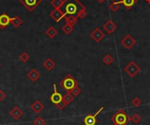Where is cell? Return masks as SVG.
Returning a JSON list of instances; mask_svg holds the SVG:
<instances>
[{"mask_svg": "<svg viewBox=\"0 0 150 125\" xmlns=\"http://www.w3.org/2000/svg\"><path fill=\"white\" fill-rule=\"evenodd\" d=\"M58 33V31L54 27V26H50L47 31H46V35L50 38V39H54Z\"/></svg>", "mask_w": 150, "mask_h": 125, "instance_id": "19", "label": "cell"}, {"mask_svg": "<svg viewBox=\"0 0 150 125\" xmlns=\"http://www.w3.org/2000/svg\"><path fill=\"white\" fill-rule=\"evenodd\" d=\"M62 32L65 34H70L73 32V30H74V26L71 25H69V24H65L62 27Z\"/></svg>", "mask_w": 150, "mask_h": 125, "instance_id": "24", "label": "cell"}, {"mask_svg": "<svg viewBox=\"0 0 150 125\" xmlns=\"http://www.w3.org/2000/svg\"><path fill=\"white\" fill-rule=\"evenodd\" d=\"M6 94L4 90H0V102H3L6 98Z\"/></svg>", "mask_w": 150, "mask_h": 125, "instance_id": "33", "label": "cell"}, {"mask_svg": "<svg viewBox=\"0 0 150 125\" xmlns=\"http://www.w3.org/2000/svg\"><path fill=\"white\" fill-rule=\"evenodd\" d=\"M62 97L63 96L61 95V93H59L58 91H54V93L50 96V101L56 105L62 101Z\"/></svg>", "mask_w": 150, "mask_h": 125, "instance_id": "15", "label": "cell"}, {"mask_svg": "<svg viewBox=\"0 0 150 125\" xmlns=\"http://www.w3.org/2000/svg\"><path fill=\"white\" fill-rule=\"evenodd\" d=\"M142 102L139 97H134L132 100V105H134V107H139L142 105Z\"/></svg>", "mask_w": 150, "mask_h": 125, "instance_id": "31", "label": "cell"}, {"mask_svg": "<svg viewBox=\"0 0 150 125\" xmlns=\"http://www.w3.org/2000/svg\"><path fill=\"white\" fill-rule=\"evenodd\" d=\"M78 85V82L76 81V79L71 74H67L61 81H60V87L66 90L67 92L71 91L76 86Z\"/></svg>", "mask_w": 150, "mask_h": 125, "instance_id": "3", "label": "cell"}, {"mask_svg": "<svg viewBox=\"0 0 150 125\" xmlns=\"http://www.w3.org/2000/svg\"><path fill=\"white\" fill-rule=\"evenodd\" d=\"M145 1H146L149 4H150V0H145Z\"/></svg>", "mask_w": 150, "mask_h": 125, "instance_id": "35", "label": "cell"}, {"mask_svg": "<svg viewBox=\"0 0 150 125\" xmlns=\"http://www.w3.org/2000/svg\"><path fill=\"white\" fill-rule=\"evenodd\" d=\"M27 77H28L33 82H34V81H36L39 80V78L40 77V72H39L37 69L33 68V69H32L30 72L27 73Z\"/></svg>", "mask_w": 150, "mask_h": 125, "instance_id": "14", "label": "cell"}, {"mask_svg": "<svg viewBox=\"0 0 150 125\" xmlns=\"http://www.w3.org/2000/svg\"><path fill=\"white\" fill-rule=\"evenodd\" d=\"M62 8H63V10L62 11L65 13V15L76 16L80 10L86 7L79 0H64V4Z\"/></svg>", "mask_w": 150, "mask_h": 125, "instance_id": "1", "label": "cell"}, {"mask_svg": "<svg viewBox=\"0 0 150 125\" xmlns=\"http://www.w3.org/2000/svg\"><path fill=\"white\" fill-rule=\"evenodd\" d=\"M87 15V12H86V8H83L82 10H80L78 11V13L76 14V17L79 18H84Z\"/></svg>", "mask_w": 150, "mask_h": 125, "instance_id": "30", "label": "cell"}, {"mask_svg": "<svg viewBox=\"0 0 150 125\" xmlns=\"http://www.w3.org/2000/svg\"><path fill=\"white\" fill-rule=\"evenodd\" d=\"M43 67H44L47 71H51V70L55 67V62H54L51 58H47V59L43 62Z\"/></svg>", "mask_w": 150, "mask_h": 125, "instance_id": "16", "label": "cell"}, {"mask_svg": "<svg viewBox=\"0 0 150 125\" xmlns=\"http://www.w3.org/2000/svg\"><path fill=\"white\" fill-rule=\"evenodd\" d=\"M30 108L35 114H40L45 109V105L40 100H36L34 103H32Z\"/></svg>", "mask_w": 150, "mask_h": 125, "instance_id": "11", "label": "cell"}, {"mask_svg": "<svg viewBox=\"0 0 150 125\" xmlns=\"http://www.w3.org/2000/svg\"><path fill=\"white\" fill-rule=\"evenodd\" d=\"M19 60L22 61V62H27L29 60H30V55L27 53H25V52H23L20 55H19Z\"/></svg>", "mask_w": 150, "mask_h": 125, "instance_id": "26", "label": "cell"}, {"mask_svg": "<svg viewBox=\"0 0 150 125\" xmlns=\"http://www.w3.org/2000/svg\"><path fill=\"white\" fill-rule=\"evenodd\" d=\"M55 106H56V107H57V108H58L59 110H62L63 109H65V107L67 106V104H66V103H65V102H64V101L62 100V101L61 103H58V104H56Z\"/></svg>", "mask_w": 150, "mask_h": 125, "instance_id": "32", "label": "cell"}, {"mask_svg": "<svg viewBox=\"0 0 150 125\" xmlns=\"http://www.w3.org/2000/svg\"><path fill=\"white\" fill-rule=\"evenodd\" d=\"M104 110V107H101L95 114H90L83 119V124L85 125H96L97 124V117L98 115Z\"/></svg>", "mask_w": 150, "mask_h": 125, "instance_id": "7", "label": "cell"}, {"mask_svg": "<svg viewBox=\"0 0 150 125\" xmlns=\"http://www.w3.org/2000/svg\"><path fill=\"white\" fill-rule=\"evenodd\" d=\"M111 1H112V2H114V1H115V0H111Z\"/></svg>", "mask_w": 150, "mask_h": 125, "instance_id": "36", "label": "cell"}, {"mask_svg": "<svg viewBox=\"0 0 150 125\" xmlns=\"http://www.w3.org/2000/svg\"><path fill=\"white\" fill-rule=\"evenodd\" d=\"M69 92H70V93H71V94H72L74 96H78L81 94V92H82V89H81V88L78 87V85H77V86H76V87H75V88H73L71 91H69Z\"/></svg>", "mask_w": 150, "mask_h": 125, "instance_id": "29", "label": "cell"}, {"mask_svg": "<svg viewBox=\"0 0 150 125\" xmlns=\"http://www.w3.org/2000/svg\"><path fill=\"white\" fill-rule=\"evenodd\" d=\"M75 96L69 91V92H67L64 96H63V97H62V100L65 102V103L67 104V105H69V103H71L73 101H74V98Z\"/></svg>", "mask_w": 150, "mask_h": 125, "instance_id": "21", "label": "cell"}, {"mask_svg": "<svg viewBox=\"0 0 150 125\" xmlns=\"http://www.w3.org/2000/svg\"><path fill=\"white\" fill-rule=\"evenodd\" d=\"M119 2L120 4H122L127 10H130L137 3V0H120Z\"/></svg>", "mask_w": 150, "mask_h": 125, "instance_id": "18", "label": "cell"}, {"mask_svg": "<svg viewBox=\"0 0 150 125\" xmlns=\"http://www.w3.org/2000/svg\"><path fill=\"white\" fill-rule=\"evenodd\" d=\"M141 67L134 61H130L124 68V71L132 78L135 77L141 72Z\"/></svg>", "mask_w": 150, "mask_h": 125, "instance_id": "4", "label": "cell"}, {"mask_svg": "<svg viewBox=\"0 0 150 125\" xmlns=\"http://www.w3.org/2000/svg\"><path fill=\"white\" fill-rule=\"evenodd\" d=\"M24 112L22 110H20L18 106L14 107L11 111H10V116L11 117V118L15 119V120H18L22 116H23Z\"/></svg>", "mask_w": 150, "mask_h": 125, "instance_id": "13", "label": "cell"}, {"mask_svg": "<svg viewBox=\"0 0 150 125\" xmlns=\"http://www.w3.org/2000/svg\"><path fill=\"white\" fill-rule=\"evenodd\" d=\"M91 38L96 42V43H99L101 42V40L105 37V33L100 29V28H96L94 29V31L91 32V33L90 34Z\"/></svg>", "mask_w": 150, "mask_h": 125, "instance_id": "8", "label": "cell"}, {"mask_svg": "<svg viewBox=\"0 0 150 125\" xmlns=\"http://www.w3.org/2000/svg\"><path fill=\"white\" fill-rule=\"evenodd\" d=\"M131 121L134 124H139L141 121H142V117L138 114V113H135L131 117H130Z\"/></svg>", "mask_w": 150, "mask_h": 125, "instance_id": "27", "label": "cell"}, {"mask_svg": "<svg viewBox=\"0 0 150 125\" xmlns=\"http://www.w3.org/2000/svg\"><path fill=\"white\" fill-rule=\"evenodd\" d=\"M0 67H1V63H0Z\"/></svg>", "mask_w": 150, "mask_h": 125, "instance_id": "37", "label": "cell"}, {"mask_svg": "<svg viewBox=\"0 0 150 125\" xmlns=\"http://www.w3.org/2000/svg\"><path fill=\"white\" fill-rule=\"evenodd\" d=\"M65 16H66L65 13H64L61 9H54V10L50 12V17H51L55 22H60Z\"/></svg>", "mask_w": 150, "mask_h": 125, "instance_id": "10", "label": "cell"}, {"mask_svg": "<svg viewBox=\"0 0 150 125\" xmlns=\"http://www.w3.org/2000/svg\"><path fill=\"white\" fill-rule=\"evenodd\" d=\"M97 1H98V3H100V4H102V3H104V2H105V0H97Z\"/></svg>", "mask_w": 150, "mask_h": 125, "instance_id": "34", "label": "cell"}, {"mask_svg": "<svg viewBox=\"0 0 150 125\" xmlns=\"http://www.w3.org/2000/svg\"><path fill=\"white\" fill-rule=\"evenodd\" d=\"M11 24V18L6 13H2L0 15V29L4 30L6 26Z\"/></svg>", "mask_w": 150, "mask_h": 125, "instance_id": "12", "label": "cell"}, {"mask_svg": "<svg viewBox=\"0 0 150 125\" xmlns=\"http://www.w3.org/2000/svg\"><path fill=\"white\" fill-rule=\"evenodd\" d=\"M120 44L122 46H124L127 50H130L132 49V47L136 44V40L130 35V34H127L120 41Z\"/></svg>", "mask_w": 150, "mask_h": 125, "instance_id": "6", "label": "cell"}, {"mask_svg": "<svg viewBox=\"0 0 150 125\" xmlns=\"http://www.w3.org/2000/svg\"><path fill=\"white\" fill-rule=\"evenodd\" d=\"M77 18H78L76 16H75V15H66L64 17V19H65L66 24L71 25L73 26L77 23Z\"/></svg>", "mask_w": 150, "mask_h": 125, "instance_id": "17", "label": "cell"}, {"mask_svg": "<svg viewBox=\"0 0 150 125\" xmlns=\"http://www.w3.org/2000/svg\"><path fill=\"white\" fill-rule=\"evenodd\" d=\"M120 8V2L118 1H114V2H112L111 4H110V10L112 11H113V12H116L117 11H119V9Z\"/></svg>", "mask_w": 150, "mask_h": 125, "instance_id": "25", "label": "cell"}, {"mask_svg": "<svg viewBox=\"0 0 150 125\" xmlns=\"http://www.w3.org/2000/svg\"><path fill=\"white\" fill-rule=\"evenodd\" d=\"M103 29H104V31H105L106 33L112 34V33H113V32L116 31V29H117V25H116L112 20L109 19V20H107V21L103 25Z\"/></svg>", "mask_w": 150, "mask_h": 125, "instance_id": "9", "label": "cell"}, {"mask_svg": "<svg viewBox=\"0 0 150 125\" xmlns=\"http://www.w3.org/2000/svg\"><path fill=\"white\" fill-rule=\"evenodd\" d=\"M22 23H23V21H22V19L18 16H15V17H13V18H11V24L14 27H16V28L19 27L22 25Z\"/></svg>", "mask_w": 150, "mask_h": 125, "instance_id": "20", "label": "cell"}, {"mask_svg": "<svg viewBox=\"0 0 150 125\" xmlns=\"http://www.w3.org/2000/svg\"><path fill=\"white\" fill-rule=\"evenodd\" d=\"M64 4V0H52L50 4L54 8V9H61Z\"/></svg>", "mask_w": 150, "mask_h": 125, "instance_id": "23", "label": "cell"}, {"mask_svg": "<svg viewBox=\"0 0 150 125\" xmlns=\"http://www.w3.org/2000/svg\"><path fill=\"white\" fill-rule=\"evenodd\" d=\"M112 122L114 125H127L130 119V117L123 110H119L111 118Z\"/></svg>", "mask_w": 150, "mask_h": 125, "instance_id": "2", "label": "cell"}, {"mask_svg": "<svg viewBox=\"0 0 150 125\" xmlns=\"http://www.w3.org/2000/svg\"><path fill=\"white\" fill-rule=\"evenodd\" d=\"M33 124V125H46V121L41 117H38L37 118L34 119Z\"/></svg>", "mask_w": 150, "mask_h": 125, "instance_id": "28", "label": "cell"}, {"mask_svg": "<svg viewBox=\"0 0 150 125\" xmlns=\"http://www.w3.org/2000/svg\"><path fill=\"white\" fill-rule=\"evenodd\" d=\"M113 60H114V59H113V57H112L111 54H106V55H105L104 58L102 59V61H103L106 66L112 65V64L113 63Z\"/></svg>", "mask_w": 150, "mask_h": 125, "instance_id": "22", "label": "cell"}, {"mask_svg": "<svg viewBox=\"0 0 150 125\" xmlns=\"http://www.w3.org/2000/svg\"><path fill=\"white\" fill-rule=\"evenodd\" d=\"M19 3L22 4L27 11H33L42 3V0H19Z\"/></svg>", "mask_w": 150, "mask_h": 125, "instance_id": "5", "label": "cell"}]
</instances>
